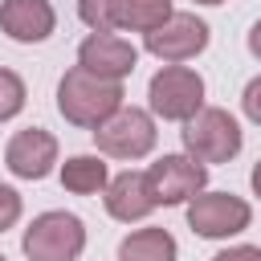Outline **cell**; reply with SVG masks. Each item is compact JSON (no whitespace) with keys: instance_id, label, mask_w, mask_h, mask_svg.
<instances>
[{"instance_id":"cell-1","label":"cell","mask_w":261,"mask_h":261,"mask_svg":"<svg viewBox=\"0 0 261 261\" xmlns=\"http://www.w3.org/2000/svg\"><path fill=\"white\" fill-rule=\"evenodd\" d=\"M122 82H106V77H94L90 69L73 65L61 73L57 82V110L65 122L73 126H86V130H98L110 114L122 110Z\"/></svg>"},{"instance_id":"cell-2","label":"cell","mask_w":261,"mask_h":261,"mask_svg":"<svg viewBox=\"0 0 261 261\" xmlns=\"http://www.w3.org/2000/svg\"><path fill=\"white\" fill-rule=\"evenodd\" d=\"M86 249V224L73 212H41L20 237V253L29 261H77Z\"/></svg>"},{"instance_id":"cell-3","label":"cell","mask_w":261,"mask_h":261,"mask_svg":"<svg viewBox=\"0 0 261 261\" xmlns=\"http://www.w3.org/2000/svg\"><path fill=\"white\" fill-rule=\"evenodd\" d=\"M184 151L200 163H228L237 151H241V122L220 110V106H204L196 118L184 122Z\"/></svg>"},{"instance_id":"cell-4","label":"cell","mask_w":261,"mask_h":261,"mask_svg":"<svg viewBox=\"0 0 261 261\" xmlns=\"http://www.w3.org/2000/svg\"><path fill=\"white\" fill-rule=\"evenodd\" d=\"M151 114L167 122H188L204 110V77L188 65H163L147 86Z\"/></svg>"},{"instance_id":"cell-5","label":"cell","mask_w":261,"mask_h":261,"mask_svg":"<svg viewBox=\"0 0 261 261\" xmlns=\"http://www.w3.org/2000/svg\"><path fill=\"white\" fill-rule=\"evenodd\" d=\"M90 135H94L98 151L110 155V159H143V155L155 147V139H159L155 118H151L147 110H139V106H122L118 114H110V118H106L98 130H90Z\"/></svg>"},{"instance_id":"cell-6","label":"cell","mask_w":261,"mask_h":261,"mask_svg":"<svg viewBox=\"0 0 261 261\" xmlns=\"http://www.w3.org/2000/svg\"><path fill=\"white\" fill-rule=\"evenodd\" d=\"M208 184V167L192 155H163L147 167V188L155 208H175V204H192Z\"/></svg>"},{"instance_id":"cell-7","label":"cell","mask_w":261,"mask_h":261,"mask_svg":"<svg viewBox=\"0 0 261 261\" xmlns=\"http://www.w3.org/2000/svg\"><path fill=\"white\" fill-rule=\"evenodd\" d=\"M253 220V208L249 200L232 196V192H200L192 204H188V224L196 237L204 241H224V237H237L245 232Z\"/></svg>"},{"instance_id":"cell-8","label":"cell","mask_w":261,"mask_h":261,"mask_svg":"<svg viewBox=\"0 0 261 261\" xmlns=\"http://www.w3.org/2000/svg\"><path fill=\"white\" fill-rule=\"evenodd\" d=\"M208 37L212 33H208V24L196 12H171V20H163L155 33H147L143 45H147L151 57H159L167 65H179V61L204 53L208 49Z\"/></svg>"},{"instance_id":"cell-9","label":"cell","mask_w":261,"mask_h":261,"mask_svg":"<svg viewBox=\"0 0 261 261\" xmlns=\"http://www.w3.org/2000/svg\"><path fill=\"white\" fill-rule=\"evenodd\" d=\"M77 65L90 69L94 77L122 82V77L135 73V65H139V49H135L126 37H114V33H90V37L77 45Z\"/></svg>"},{"instance_id":"cell-10","label":"cell","mask_w":261,"mask_h":261,"mask_svg":"<svg viewBox=\"0 0 261 261\" xmlns=\"http://www.w3.org/2000/svg\"><path fill=\"white\" fill-rule=\"evenodd\" d=\"M57 163V139L45 126H24L4 147V167L16 179H45Z\"/></svg>"},{"instance_id":"cell-11","label":"cell","mask_w":261,"mask_h":261,"mask_svg":"<svg viewBox=\"0 0 261 261\" xmlns=\"http://www.w3.org/2000/svg\"><path fill=\"white\" fill-rule=\"evenodd\" d=\"M57 29V12L49 0H0V33L20 45H41Z\"/></svg>"},{"instance_id":"cell-12","label":"cell","mask_w":261,"mask_h":261,"mask_svg":"<svg viewBox=\"0 0 261 261\" xmlns=\"http://www.w3.org/2000/svg\"><path fill=\"white\" fill-rule=\"evenodd\" d=\"M106 212L122 224L130 220H143L155 212V200H151V188H147V171H122L106 184Z\"/></svg>"},{"instance_id":"cell-13","label":"cell","mask_w":261,"mask_h":261,"mask_svg":"<svg viewBox=\"0 0 261 261\" xmlns=\"http://www.w3.org/2000/svg\"><path fill=\"white\" fill-rule=\"evenodd\" d=\"M179 245L167 228H135L118 241V261H175Z\"/></svg>"},{"instance_id":"cell-14","label":"cell","mask_w":261,"mask_h":261,"mask_svg":"<svg viewBox=\"0 0 261 261\" xmlns=\"http://www.w3.org/2000/svg\"><path fill=\"white\" fill-rule=\"evenodd\" d=\"M106 184H110V171H106L102 155H69L61 163V188L73 192V196L106 192Z\"/></svg>"},{"instance_id":"cell-15","label":"cell","mask_w":261,"mask_h":261,"mask_svg":"<svg viewBox=\"0 0 261 261\" xmlns=\"http://www.w3.org/2000/svg\"><path fill=\"white\" fill-rule=\"evenodd\" d=\"M171 0H114V29L130 33H155L163 20H171Z\"/></svg>"},{"instance_id":"cell-16","label":"cell","mask_w":261,"mask_h":261,"mask_svg":"<svg viewBox=\"0 0 261 261\" xmlns=\"http://www.w3.org/2000/svg\"><path fill=\"white\" fill-rule=\"evenodd\" d=\"M24 82H20V73H12V69H4L0 65V122H8V118H16L20 110H24Z\"/></svg>"},{"instance_id":"cell-17","label":"cell","mask_w":261,"mask_h":261,"mask_svg":"<svg viewBox=\"0 0 261 261\" xmlns=\"http://www.w3.org/2000/svg\"><path fill=\"white\" fill-rule=\"evenodd\" d=\"M77 16H82L86 29L110 33L114 29V0H77Z\"/></svg>"},{"instance_id":"cell-18","label":"cell","mask_w":261,"mask_h":261,"mask_svg":"<svg viewBox=\"0 0 261 261\" xmlns=\"http://www.w3.org/2000/svg\"><path fill=\"white\" fill-rule=\"evenodd\" d=\"M20 212H24L20 192H16V188H8V184H0V232H8V228L20 220Z\"/></svg>"},{"instance_id":"cell-19","label":"cell","mask_w":261,"mask_h":261,"mask_svg":"<svg viewBox=\"0 0 261 261\" xmlns=\"http://www.w3.org/2000/svg\"><path fill=\"white\" fill-rule=\"evenodd\" d=\"M241 110H245V118H249V122H257V126H261V73L245 86V94H241Z\"/></svg>"},{"instance_id":"cell-20","label":"cell","mask_w":261,"mask_h":261,"mask_svg":"<svg viewBox=\"0 0 261 261\" xmlns=\"http://www.w3.org/2000/svg\"><path fill=\"white\" fill-rule=\"evenodd\" d=\"M212 261H261V249L257 245H232V249L216 253Z\"/></svg>"},{"instance_id":"cell-21","label":"cell","mask_w":261,"mask_h":261,"mask_svg":"<svg viewBox=\"0 0 261 261\" xmlns=\"http://www.w3.org/2000/svg\"><path fill=\"white\" fill-rule=\"evenodd\" d=\"M249 53H253V57L261 61V20H257V24L249 29Z\"/></svg>"},{"instance_id":"cell-22","label":"cell","mask_w":261,"mask_h":261,"mask_svg":"<svg viewBox=\"0 0 261 261\" xmlns=\"http://www.w3.org/2000/svg\"><path fill=\"white\" fill-rule=\"evenodd\" d=\"M249 184H253V196H261V159L253 163V175H249Z\"/></svg>"},{"instance_id":"cell-23","label":"cell","mask_w":261,"mask_h":261,"mask_svg":"<svg viewBox=\"0 0 261 261\" xmlns=\"http://www.w3.org/2000/svg\"><path fill=\"white\" fill-rule=\"evenodd\" d=\"M196 4H224V0H196Z\"/></svg>"},{"instance_id":"cell-24","label":"cell","mask_w":261,"mask_h":261,"mask_svg":"<svg viewBox=\"0 0 261 261\" xmlns=\"http://www.w3.org/2000/svg\"><path fill=\"white\" fill-rule=\"evenodd\" d=\"M0 261H8V257H4V253H0Z\"/></svg>"}]
</instances>
